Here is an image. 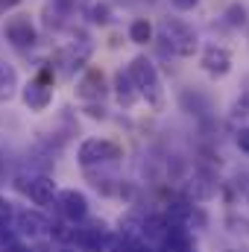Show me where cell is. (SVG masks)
<instances>
[{"label": "cell", "instance_id": "5", "mask_svg": "<svg viewBox=\"0 0 249 252\" xmlns=\"http://www.w3.org/2000/svg\"><path fill=\"white\" fill-rule=\"evenodd\" d=\"M21 97H24V103L32 109V112H44L50 103H53V85L44 79V73L38 76V79H32L24 91H21Z\"/></svg>", "mask_w": 249, "mask_h": 252}, {"label": "cell", "instance_id": "15", "mask_svg": "<svg viewBox=\"0 0 249 252\" xmlns=\"http://www.w3.org/2000/svg\"><path fill=\"white\" fill-rule=\"evenodd\" d=\"M164 252H193L190 247V238L182 235V232H167V241H164Z\"/></svg>", "mask_w": 249, "mask_h": 252}, {"label": "cell", "instance_id": "19", "mask_svg": "<svg viewBox=\"0 0 249 252\" xmlns=\"http://www.w3.org/2000/svg\"><path fill=\"white\" fill-rule=\"evenodd\" d=\"M12 244V229H9V223H0V250H6Z\"/></svg>", "mask_w": 249, "mask_h": 252}, {"label": "cell", "instance_id": "21", "mask_svg": "<svg viewBox=\"0 0 249 252\" xmlns=\"http://www.w3.org/2000/svg\"><path fill=\"white\" fill-rule=\"evenodd\" d=\"M94 21L97 24H109L112 18H109V6H94Z\"/></svg>", "mask_w": 249, "mask_h": 252}, {"label": "cell", "instance_id": "9", "mask_svg": "<svg viewBox=\"0 0 249 252\" xmlns=\"http://www.w3.org/2000/svg\"><path fill=\"white\" fill-rule=\"evenodd\" d=\"M76 94H79L82 100H103V94H106L103 70H97V67L85 70V76H82V79H79V85H76Z\"/></svg>", "mask_w": 249, "mask_h": 252}, {"label": "cell", "instance_id": "22", "mask_svg": "<svg viewBox=\"0 0 249 252\" xmlns=\"http://www.w3.org/2000/svg\"><path fill=\"white\" fill-rule=\"evenodd\" d=\"M9 220H12V205L0 196V223H9Z\"/></svg>", "mask_w": 249, "mask_h": 252}, {"label": "cell", "instance_id": "7", "mask_svg": "<svg viewBox=\"0 0 249 252\" xmlns=\"http://www.w3.org/2000/svg\"><path fill=\"white\" fill-rule=\"evenodd\" d=\"M59 205H62V214L70 223H79V220L88 217V199H85V193H79V190H73V188L59 193Z\"/></svg>", "mask_w": 249, "mask_h": 252}, {"label": "cell", "instance_id": "13", "mask_svg": "<svg viewBox=\"0 0 249 252\" xmlns=\"http://www.w3.org/2000/svg\"><path fill=\"white\" fill-rule=\"evenodd\" d=\"M15 88H18V73H15V67L6 64V62H0V97L9 100V97L15 94Z\"/></svg>", "mask_w": 249, "mask_h": 252}, {"label": "cell", "instance_id": "4", "mask_svg": "<svg viewBox=\"0 0 249 252\" xmlns=\"http://www.w3.org/2000/svg\"><path fill=\"white\" fill-rule=\"evenodd\" d=\"M3 32H6V38L15 44V47H32L35 44V27L30 24V18L27 15H15V18H9L6 24H3Z\"/></svg>", "mask_w": 249, "mask_h": 252}, {"label": "cell", "instance_id": "11", "mask_svg": "<svg viewBox=\"0 0 249 252\" xmlns=\"http://www.w3.org/2000/svg\"><path fill=\"white\" fill-rule=\"evenodd\" d=\"M115 94H118V103L121 106H132L138 100V91H135V85H132V79H129L126 70H118L115 73Z\"/></svg>", "mask_w": 249, "mask_h": 252}, {"label": "cell", "instance_id": "12", "mask_svg": "<svg viewBox=\"0 0 249 252\" xmlns=\"http://www.w3.org/2000/svg\"><path fill=\"white\" fill-rule=\"evenodd\" d=\"M94 252H135V250H132L129 238L115 235V232H103L100 241H97V247H94Z\"/></svg>", "mask_w": 249, "mask_h": 252}, {"label": "cell", "instance_id": "6", "mask_svg": "<svg viewBox=\"0 0 249 252\" xmlns=\"http://www.w3.org/2000/svg\"><path fill=\"white\" fill-rule=\"evenodd\" d=\"M202 67H205L208 76H226V73L232 70V53H229L226 47L211 44V47H205V53H202Z\"/></svg>", "mask_w": 249, "mask_h": 252}, {"label": "cell", "instance_id": "8", "mask_svg": "<svg viewBox=\"0 0 249 252\" xmlns=\"http://www.w3.org/2000/svg\"><path fill=\"white\" fill-rule=\"evenodd\" d=\"M24 193L35 202V205H50L56 196V182L50 176H32L30 185H24Z\"/></svg>", "mask_w": 249, "mask_h": 252}, {"label": "cell", "instance_id": "14", "mask_svg": "<svg viewBox=\"0 0 249 252\" xmlns=\"http://www.w3.org/2000/svg\"><path fill=\"white\" fill-rule=\"evenodd\" d=\"M129 38H132L135 44H147V41L153 38V24H150L147 18L132 21V24H129Z\"/></svg>", "mask_w": 249, "mask_h": 252}, {"label": "cell", "instance_id": "23", "mask_svg": "<svg viewBox=\"0 0 249 252\" xmlns=\"http://www.w3.org/2000/svg\"><path fill=\"white\" fill-rule=\"evenodd\" d=\"M3 252H30V250H27V247H21V244H9Z\"/></svg>", "mask_w": 249, "mask_h": 252}, {"label": "cell", "instance_id": "20", "mask_svg": "<svg viewBox=\"0 0 249 252\" xmlns=\"http://www.w3.org/2000/svg\"><path fill=\"white\" fill-rule=\"evenodd\" d=\"M170 3H173V9H179V12H190V9L199 6V0H170Z\"/></svg>", "mask_w": 249, "mask_h": 252}, {"label": "cell", "instance_id": "2", "mask_svg": "<svg viewBox=\"0 0 249 252\" xmlns=\"http://www.w3.org/2000/svg\"><path fill=\"white\" fill-rule=\"evenodd\" d=\"M158 32H161V41H164L176 56H193L196 47H199L196 30H193L190 24H185L182 18H164L161 27H158Z\"/></svg>", "mask_w": 249, "mask_h": 252}, {"label": "cell", "instance_id": "1", "mask_svg": "<svg viewBox=\"0 0 249 252\" xmlns=\"http://www.w3.org/2000/svg\"><path fill=\"white\" fill-rule=\"evenodd\" d=\"M126 73H129L138 97H144L156 112H161L164 109V88H161V76H158L156 64L150 62L147 56H135L132 64L126 67Z\"/></svg>", "mask_w": 249, "mask_h": 252}, {"label": "cell", "instance_id": "17", "mask_svg": "<svg viewBox=\"0 0 249 252\" xmlns=\"http://www.w3.org/2000/svg\"><path fill=\"white\" fill-rule=\"evenodd\" d=\"M249 115V88L238 97V103H235V118H247Z\"/></svg>", "mask_w": 249, "mask_h": 252}, {"label": "cell", "instance_id": "24", "mask_svg": "<svg viewBox=\"0 0 249 252\" xmlns=\"http://www.w3.org/2000/svg\"><path fill=\"white\" fill-rule=\"evenodd\" d=\"M15 3H18V0H0V12H3V9H12Z\"/></svg>", "mask_w": 249, "mask_h": 252}, {"label": "cell", "instance_id": "18", "mask_svg": "<svg viewBox=\"0 0 249 252\" xmlns=\"http://www.w3.org/2000/svg\"><path fill=\"white\" fill-rule=\"evenodd\" d=\"M235 141H238L241 153H247V156H249V126H244V129L238 132V138H235Z\"/></svg>", "mask_w": 249, "mask_h": 252}, {"label": "cell", "instance_id": "16", "mask_svg": "<svg viewBox=\"0 0 249 252\" xmlns=\"http://www.w3.org/2000/svg\"><path fill=\"white\" fill-rule=\"evenodd\" d=\"M226 21H229L232 27H241V24L247 21V9H244L241 3H235V6H229V9H226Z\"/></svg>", "mask_w": 249, "mask_h": 252}, {"label": "cell", "instance_id": "10", "mask_svg": "<svg viewBox=\"0 0 249 252\" xmlns=\"http://www.w3.org/2000/svg\"><path fill=\"white\" fill-rule=\"evenodd\" d=\"M18 229H21V235H27V238H38V235H44V232L50 229V220H47L41 211H21V214H18Z\"/></svg>", "mask_w": 249, "mask_h": 252}, {"label": "cell", "instance_id": "3", "mask_svg": "<svg viewBox=\"0 0 249 252\" xmlns=\"http://www.w3.org/2000/svg\"><path fill=\"white\" fill-rule=\"evenodd\" d=\"M124 156V150L115 144V141H106V138H88L82 141L76 158L82 167H94V164H106V161H118Z\"/></svg>", "mask_w": 249, "mask_h": 252}]
</instances>
